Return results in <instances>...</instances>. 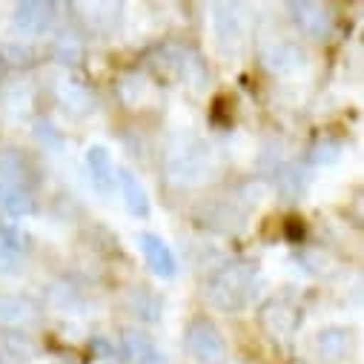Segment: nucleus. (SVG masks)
Returning <instances> with one entry per match:
<instances>
[{
    "label": "nucleus",
    "instance_id": "obj_1",
    "mask_svg": "<svg viewBox=\"0 0 364 364\" xmlns=\"http://www.w3.org/2000/svg\"><path fill=\"white\" fill-rule=\"evenodd\" d=\"M255 279H258V267L252 261H230L210 276L207 299L213 307L224 313H238L250 304L255 293Z\"/></svg>",
    "mask_w": 364,
    "mask_h": 364
},
{
    "label": "nucleus",
    "instance_id": "obj_2",
    "mask_svg": "<svg viewBox=\"0 0 364 364\" xmlns=\"http://www.w3.org/2000/svg\"><path fill=\"white\" fill-rule=\"evenodd\" d=\"M184 350L196 364H221L227 358V344L221 330L210 318H193L184 330Z\"/></svg>",
    "mask_w": 364,
    "mask_h": 364
},
{
    "label": "nucleus",
    "instance_id": "obj_15",
    "mask_svg": "<svg viewBox=\"0 0 364 364\" xmlns=\"http://www.w3.org/2000/svg\"><path fill=\"white\" fill-rule=\"evenodd\" d=\"M21 250H23V238L21 232H15L12 227L0 230V272H15L21 264Z\"/></svg>",
    "mask_w": 364,
    "mask_h": 364
},
{
    "label": "nucleus",
    "instance_id": "obj_7",
    "mask_svg": "<svg viewBox=\"0 0 364 364\" xmlns=\"http://www.w3.org/2000/svg\"><path fill=\"white\" fill-rule=\"evenodd\" d=\"M138 250H141V255L146 258V264H149V269L155 272V276L172 279L175 272H178L175 252L169 250V244H166L161 235H155V232H141V235H138Z\"/></svg>",
    "mask_w": 364,
    "mask_h": 364
},
{
    "label": "nucleus",
    "instance_id": "obj_8",
    "mask_svg": "<svg viewBox=\"0 0 364 364\" xmlns=\"http://www.w3.org/2000/svg\"><path fill=\"white\" fill-rule=\"evenodd\" d=\"M86 169H89V181H92V187L95 193L101 196H112L115 193V164H112V155L107 146L95 144V146H89L86 149Z\"/></svg>",
    "mask_w": 364,
    "mask_h": 364
},
{
    "label": "nucleus",
    "instance_id": "obj_20",
    "mask_svg": "<svg viewBox=\"0 0 364 364\" xmlns=\"http://www.w3.org/2000/svg\"><path fill=\"white\" fill-rule=\"evenodd\" d=\"M338 155H341V144L338 141H333V138H327V141H318L313 149H310V161L313 164H333V161H338Z\"/></svg>",
    "mask_w": 364,
    "mask_h": 364
},
{
    "label": "nucleus",
    "instance_id": "obj_16",
    "mask_svg": "<svg viewBox=\"0 0 364 364\" xmlns=\"http://www.w3.org/2000/svg\"><path fill=\"white\" fill-rule=\"evenodd\" d=\"M26 178V161L18 152H0V184H21Z\"/></svg>",
    "mask_w": 364,
    "mask_h": 364
},
{
    "label": "nucleus",
    "instance_id": "obj_19",
    "mask_svg": "<svg viewBox=\"0 0 364 364\" xmlns=\"http://www.w3.org/2000/svg\"><path fill=\"white\" fill-rule=\"evenodd\" d=\"M60 98H63V104L66 107H72V109H86L89 107V92L83 86H77V83H60Z\"/></svg>",
    "mask_w": 364,
    "mask_h": 364
},
{
    "label": "nucleus",
    "instance_id": "obj_12",
    "mask_svg": "<svg viewBox=\"0 0 364 364\" xmlns=\"http://www.w3.org/2000/svg\"><path fill=\"white\" fill-rule=\"evenodd\" d=\"M0 213L12 218H23L35 213V198L21 184H0Z\"/></svg>",
    "mask_w": 364,
    "mask_h": 364
},
{
    "label": "nucleus",
    "instance_id": "obj_17",
    "mask_svg": "<svg viewBox=\"0 0 364 364\" xmlns=\"http://www.w3.org/2000/svg\"><path fill=\"white\" fill-rule=\"evenodd\" d=\"M129 307H132V313H135L138 318H146V321H155L158 313H161V301H158L149 290H135Z\"/></svg>",
    "mask_w": 364,
    "mask_h": 364
},
{
    "label": "nucleus",
    "instance_id": "obj_3",
    "mask_svg": "<svg viewBox=\"0 0 364 364\" xmlns=\"http://www.w3.org/2000/svg\"><path fill=\"white\" fill-rule=\"evenodd\" d=\"M293 15V23L301 29V35L313 38V41H324L330 38L333 29V18L321 4H310V0H293L287 6Z\"/></svg>",
    "mask_w": 364,
    "mask_h": 364
},
{
    "label": "nucleus",
    "instance_id": "obj_14",
    "mask_svg": "<svg viewBox=\"0 0 364 364\" xmlns=\"http://www.w3.org/2000/svg\"><path fill=\"white\" fill-rule=\"evenodd\" d=\"M350 347V330L344 327H327L316 336V350L324 358H341Z\"/></svg>",
    "mask_w": 364,
    "mask_h": 364
},
{
    "label": "nucleus",
    "instance_id": "obj_5",
    "mask_svg": "<svg viewBox=\"0 0 364 364\" xmlns=\"http://www.w3.org/2000/svg\"><path fill=\"white\" fill-rule=\"evenodd\" d=\"M299 321H301L299 310H296L290 301H284V299H272V301H267V304L261 307V327H264L272 338H276V341L290 338V336L296 333Z\"/></svg>",
    "mask_w": 364,
    "mask_h": 364
},
{
    "label": "nucleus",
    "instance_id": "obj_23",
    "mask_svg": "<svg viewBox=\"0 0 364 364\" xmlns=\"http://www.w3.org/2000/svg\"><path fill=\"white\" fill-rule=\"evenodd\" d=\"M0 80H4V58H0Z\"/></svg>",
    "mask_w": 364,
    "mask_h": 364
},
{
    "label": "nucleus",
    "instance_id": "obj_4",
    "mask_svg": "<svg viewBox=\"0 0 364 364\" xmlns=\"http://www.w3.org/2000/svg\"><path fill=\"white\" fill-rule=\"evenodd\" d=\"M261 60L269 72H276V75H296V72L304 69L307 55L293 41H272L261 49Z\"/></svg>",
    "mask_w": 364,
    "mask_h": 364
},
{
    "label": "nucleus",
    "instance_id": "obj_11",
    "mask_svg": "<svg viewBox=\"0 0 364 364\" xmlns=\"http://www.w3.org/2000/svg\"><path fill=\"white\" fill-rule=\"evenodd\" d=\"M118 347H121V355L129 361V364H144L158 347H155V341L144 333V330H138V327H127L124 333H121V338H118Z\"/></svg>",
    "mask_w": 364,
    "mask_h": 364
},
{
    "label": "nucleus",
    "instance_id": "obj_13",
    "mask_svg": "<svg viewBox=\"0 0 364 364\" xmlns=\"http://www.w3.org/2000/svg\"><path fill=\"white\" fill-rule=\"evenodd\" d=\"M35 318V307L32 301H26L23 296H9L0 293V324H26Z\"/></svg>",
    "mask_w": 364,
    "mask_h": 364
},
{
    "label": "nucleus",
    "instance_id": "obj_10",
    "mask_svg": "<svg viewBox=\"0 0 364 364\" xmlns=\"http://www.w3.org/2000/svg\"><path fill=\"white\" fill-rule=\"evenodd\" d=\"M115 187H121V198L127 204V210L135 215V218H146L149 215V196L141 184V178L129 169H118V178H115Z\"/></svg>",
    "mask_w": 364,
    "mask_h": 364
},
{
    "label": "nucleus",
    "instance_id": "obj_18",
    "mask_svg": "<svg viewBox=\"0 0 364 364\" xmlns=\"http://www.w3.org/2000/svg\"><path fill=\"white\" fill-rule=\"evenodd\" d=\"M55 55H58V60H63V63H77L80 55H83V46H80L77 38L60 35V38L55 41Z\"/></svg>",
    "mask_w": 364,
    "mask_h": 364
},
{
    "label": "nucleus",
    "instance_id": "obj_22",
    "mask_svg": "<svg viewBox=\"0 0 364 364\" xmlns=\"http://www.w3.org/2000/svg\"><path fill=\"white\" fill-rule=\"evenodd\" d=\"M144 364H169V358H166V355H164L161 350H155V353H152V355H149V358H146Z\"/></svg>",
    "mask_w": 364,
    "mask_h": 364
},
{
    "label": "nucleus",
    "instance_id": "obj_9",
    "mask_svg": "<svg viewBox=\"0 0 364 364\" xmlns=\"http://www.w3.org/2000/svg\"><path fill=\"white\" fill-rule=\"evenodd\" d=\"M213 32L221 46H238L244 38V18H241L238 6L215 4L213 6Z\"/></svg>",
    "mask_w": 364,
    "mask_h": 364
},
{
    "label": "nucleus",
    "instance_id": "obj_21",
    "mask_svg": "<svg viewBox=\"0 0 364 364\" xmlns=\"http://www.w3.org/2000/svg\"><path fill=\"white\" fill-rule=\"evenodd\" d=\"M35 132H38V138H41L46 146H52V149H60V146H63V138L58 135V129H55L52 124L38 121V124H35Z\"/></svg>",
    "mask_w": 364,
    "mask_h": 364
},
{
    "label": "nucleus",
    "instance_id": "obj_6",
    "mask_svg": "<svg viewBox=\"0 0 364 364\" xmlns=\"http://www.w3.org/2000/svg\"><path fill=\"white\" fill-rule=\"evenodd\" d=\"M15 26L23 35H43L52 29L58 18V4H46V0H23L15 6Z\"/></svg>",
    "mask_w": 364,
    "mask_h": 364
}]
</instances>
